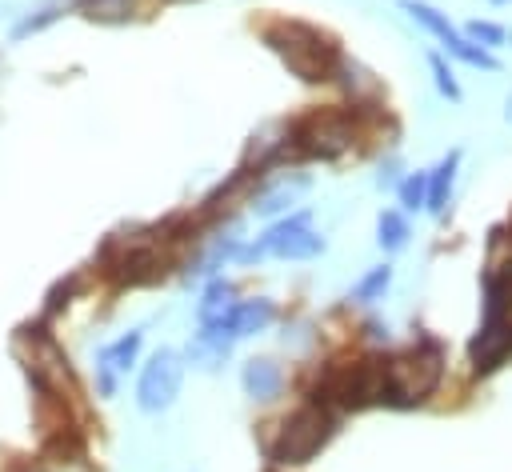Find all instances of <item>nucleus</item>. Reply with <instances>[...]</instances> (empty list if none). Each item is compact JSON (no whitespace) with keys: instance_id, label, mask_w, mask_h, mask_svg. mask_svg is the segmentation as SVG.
<instances>
[{"instance_id":"nucleus-3","label":"nucleus","mask_w":512,"mask_h":472,"mask_svg":"<svg viewBox=\"0 0 512 472\" xmlns=\"http://www.w3.org/2000/svg\"><path fill=\"white\" fill-rule=\"evenodd\" d=\"M332 428H336V420H332L328 404H320V400L300 404L296 412H288V416L276 424V432H272V440H268L272 464H308V460L328 444Z\"/></svg>"},{"instance_id":"nucleus-4","label":"nucleus","mask_w":512,"mask_h":472,"mask_svg":"<svg viewBox=\"0 0 512 472\" xmlns=\"http://www.w3.org/2000/svg\"><path fill=\"white\" fill-rule=\"evenodd\" d=\"M264 40L280 52V60L300 76V80H328L336 72V48L328 44V36H320L308 24H272L264 32Z\"/></svg>"},{"instance_id":"nucleus-23","label":"nucleus","mask_w":512,"mask_h":472,"mask_svg":"<svg viewBox=\"0 0 512 472\" xmlns=\"http://www.w3.org/2000/svg\"><path fill=\"white\" fill-rule=\"evenodd\" d=\"M56 20H60V8H52V4H48V8H40V12H28V16L12 28V40H28V36L44 32L48 24H56Z\"/></svg>"},{"instance_id":"nucleus-7","label":"nucleus","mask_w":512,"mask_h":472,"mask_svg":"<svg viewBox=\"0 0 512 472\" xmlns=\"http://www.w3.org/2000/svg\"><path fill=\"white\" fill-rule=\"evenodd\" d=\"M296 140L308 156H340L352 144V120L344 112H320L296 132Z\"/></svg>"},{"instance_id":"nucleus-5","label":"nucleus","mask_w":512,"mask_h":472,"mask_svg":"<svg viewBox=\"0 0 512 472\" xmlns=\"http://www.w3.org/2000/svg\"><path fill=\"white\" fill-rule=\"evenodd\" d=\"M184 368H188L184 352H176V348H156V352L144 360V368H140V380H136V408L148 412V416L172 408L176 396H180V388H184Z\"/></svg>"},{"instance_id":"nucleus-11","label":"nucleus","mask_w":512,"mask_h":472,"mask_svg":"<svg viewBox=\"0 0 512 472\" xmlns=\"http://www.w3.org/2000/svg\"><path fill=\"white\" fill-rule=\"evenodd\" d=\"M240 388H244V396L260 400V404L264 400H276L280 388H284V368L272 356H252L240 368Z\"/></svg>"},{"instance_id":"nucleus-13","label":"nucleus","mask_w":512,"mask_h":472,"mask_svg":"<svg viewBox=\"0 0 512 472\" xmlns=\"http://www.w3.org/2000/svg\"><path fill=\"white\" fill-rule=\"evenodd\" d=\"M304 188H308V176H284V180H276L272 188H264L260 196H256V216H280V212H288L300 196H304Z\"/></svg>"},{"instance_id":"nucleus-20","label":"nucleus","mask_w":512,"mask_h":472,"mask_svg":"<svg viewBox=\"0 0 512 472\" xmlns=\"http://www.w3.org/2000/svg\"><path fill=\"white\" fill-rule=\"evenodd\" d=\"M76 8L92 20H104V24H120L132 16V0H76Z\"/></svg>"},{"instance_id":"nucleus-10","label":"nucleus","mask_w":512,"mask_h":472,"mask_svg":"<svg viewBox=\"0 0 512 472\" xmlns=\"http://www.w3.org/2000/svg\"><path fill=\"white\" fill-rule=\"evenodd\" d=\"M232 344H236V340H232L220 324H200V328L192 332L188 348H184V360H188L192 368L216 372V368H224V360L232 356Z\"/></svg>"},{"instance_id":"nucleus-22","label":"nucleus","mask_w":512,"mask_h":472,"mask_svg":"<svg viewBox=\"0 0 512 472\" xmlns=\"http://www.w3.org/2000/svg\"><path fill=\"white\" fill-rule=\"evenodd\" d=\"M428 68H432V80H436V92L448 96V100H460V84L444 60V52H428Z\"/></svg>"},{"instance_id":"nucleus-17","label":"nucleus","mask_w":512,"mask_h":472,"mask_svg":"<svg viewBox=\"0 0 512 472\" xmlns=\"http://www.w3.org/2000/svg\"><path fill=\"white\" fill-rule=\"evenodd\" d=\"M444 52L452 56V60H460V64H468V68H480V72H496L500 68V60L488 52V48H480V44H472L464 32L456 36V40H448L444 44Z\"/></svg>"},{"instance_id":"nucleus-2","label":"nucleus","mask_w":512,"mask_h":472,"mask_svg":"<svg viewBox=\"0 0 512 472\" xmlns=\"http://www.w3.org/2000/svg\"><path fill=\"white\" fill-rule=\"evenodd\" d=\"M444 380V348L436 340H416L408 352L384 360V400L420 404Z\"/></svg>"},{"instance_id":"nucleus-9","label":"nucleus","mask_w":512,"mask_h":472,"mask_svg":"<svg viewBox=\"0 0 512 472\" xmlns=\"http://www.w3.org/2000/svg\"><path fill=\"white\" fill-rule=\"evenodd\" d=\"M276 320V304L268 296H256V300H236L228 308L224 320H216L232 340H248V336H260L268 332V324Z\"/></svg>"},{"instance_id":"nucleus-12","label":"nucleus","mask_w":512,"mask_h":472,"mask_svg":"<svg viewBox=\"0 0 512 472\" xmlns=\"http://www.w3.org/2000/svg\"><path fill=\"white\" fill-rule=\"evenodd\" d=\"M456 168H460V152H448L432 172H428V212L432 216H444L448 212V200H452V184H456Z\"/></svg>"},{"instance_id":"nucleus-25","label":"nucleus","mask_w":512,"mask_h":472,"mask_svg":"<svg viewBox=\"0 0 512 472\" xmlns=\"http://www.w3.org/2000/svg\"><path fill=\"white\" fill-rule=\"evenodd\" d=\"M492 4H512V0H492Z\"/></svg>"},{"instance_id":"nucleus-24","label":"nucleus","mask_w":512,"mask_h":472,"mask_svg":"<svg viewBox=\"0 0 512 472\" xmlns=\"http://www.w3.org/2000/svg\"><path fill=\"white\" fill-rule=\"evenodd\" d=\"M504 116H508V120H512V96H508V104H504Z\"/></svg>"},{"instance_id":"nucleus-18","label":"nucleus","mask_w":512,"mask_h":472,"mask_svg":"<svg viewBox=\"0 0 512 472\" xmlns=\"http://www.w3.org/2000/svg\"><path fill=\"white\" fill-rule=\"evenodd\" d=\"M388 284H392V268H388V264H380V268L364 272V276H360V280L352 284L348 300H352V304H376V300H384Z\"/></svg>"},{"instance_id":"nucleus-15","label":"nucleus","mask_w":512,"mask_h":472,"mask_svg":"<svg viewBox=\"0 0 512 472\" xmlns=\"http://www.w3.org/2000/svg\"><path fill=\"white\" fill-rule=\"evenodd\" d=\"M232 304H236V288H232L228 280H212V284L204 288L200 304H196V320H200V324H216V320L228 316Z\"/></svg>"},{"instance_id":"nucleus-1","label":"nucleus","mask_w":512,"mask_h":472,"mask_svg":"<svg viewBox=\"0 0 512 472\" xmlns=\"http://www.w3.org/2000/svg\"><path fill=\"white\" fill-rule=\"evenodd\" d=\"M512 356V256L484 276V320L468 344L476 372H492Z\"/></svg>"},{"instance_id":"nucleus-19","label":"nucleus","mask_w":512,"mask_h":472,"mask_svg":"<svg viewBox=\"0 0 512 472\" xmlns=\"http://www.w3.org/2000/svg\"><path fill=\"white\" fill-rule=\"evenodd\" d=\"M396 196H400V208L404 212H420L428 204V172H408L396 184Z\"/></svg>"},{"instance_id":"nucleus-16","label":"nucleus","mask_w":512,"mask_h":472,"mask_svg":"<svg viewBox=\"0 0 512 472\" xmlns=\"http://www.w3.org/2000/svg\"><path fill=\"white\" fill-rule=\"evenodd\" d=\"M408 236H412V228H408V216H404V212L384 208V212L376 216V244H380L384 252H400V248L408 244Z\"/></svg>"},{"instance_id":"nucleus-14","label":"nucleus","mask_w":512,"mask_h":472,"mask_svg":"<svg viewBox=\"0 0 512 472\" xmlns=\"http://www.w3.org/2000/svg\"><path fill=\"white\" fill-rule=\"evenodd\" d=\"M396 4H400V8H404V12H408L424 32H432L440 44H448V40H456V36H460V28H456L440 8H432V4H424V0H396Z\"/></svg>"},{"instance_id":"nucleus-21","label":"nucleus","mask_w":512,"mask_h":472,"mask_svg":"<svg viewBox=\"0 0 512 472\" xmlns=\"http://www.w3.org/2000/svg\"><path fill=\"white\" fill-rule=\"evenodd\" d=\"M460 32H464L472 44L488 48V52H492V48H500V44L508 40V28H504V24H492V20H468Z\"/></svg>"},{"instance_id":"nucleus-8","label":"nucleus","mask_w":512,"mask_h":472,"mask_svg":"<svg viewBox=\"0 0 512 472\" xmlns=\"http://www.w3.org/2000/svg\"><path fill=\"white\" fill-rule=\"evenodd\" d=\"M140 344H144V332L132 328V332H124L120 340H112V344L100 348V356H96V384H100L104 396H112V392H116V376H124V372L136 364Z\"/></svg>"},{"instance_id":"nucleus-6","label":"nucleus","mask_w":512,"mask_h":472,"mask_svg":"<svg viewBox=\"0 0 512 472\" xmlns=\"http://www.w3.org/2000/svg\"><path fill=\"white\" fill-rule=\"evenodd\" d=\"M324 252V240L312 232L308 224V212H296V216H284L276 220L256 244L240 248L236 260H260V256H276V260H312Z\"/></svg>"}]
</instances>
